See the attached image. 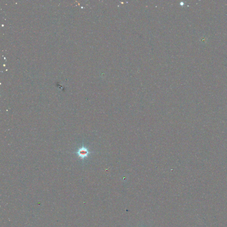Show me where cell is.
Listing matches in <instances>:
<instances>
[{
	"mask_svg": "<svg viewBox=\"0 0 227 227\" xmlns=\"http://www.w3.org/2000/svg\"><path fill=\"white\" fill-rule=\"evenodd\" d=\"M76 153L78 155V157L80 158L81 159H84L85 158L88 157V155H89L90 154L89 151L86 147H84V146L79 148L78 151Z\"/></svg>",
	"mask_w": 227,
	"mask_h": 227,
	"instance_id": "cell-1",
	"label": "cell"
}]
</instances>
